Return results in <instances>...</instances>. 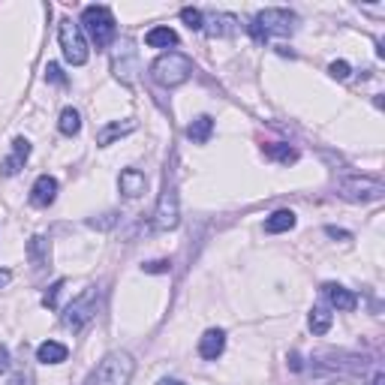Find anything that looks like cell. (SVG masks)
Here are the masks:
<instances>
[{
  "label": "cell",
  "mask_w": 385,
  "mask_h": 385,
  "mask_svg": "<svg viewBox=\"0 0 385 385\" xmlns=\"http://www.w3.org/2000/svg\"><path fill=\"white\" fill-rule=\"evenodd\" d=\"M136 373V361L130 352H108L103 361L90 370L85 385H130Z\"/></svg>",
  "instance_id": "cell-1"
},
{
  "label": "cell",
  "mask_w": 385,
  "mask_h": 385,
  "mask_svg": "<svg viewBox=\"0 0 385 385\" xmlns=\"http://www.w3.org/2000/svg\"><path fill=\"white\" fill-rule=\"evenodd\" d=\"M81 33H88V40L97 49H108L112 40L117 36V24L108 6H85L81 9Z\"/></svg>",
  "instance_id": "cell-2"
},
{
  "label": "cell",
  "mask_w": 385,
  "mask_h": 385,
  "mask_svg": "<svg viewBox=\"0 0 385 385\" xmlns=\"http://www.w3.org/2000/svg\"><path fill=\"white\" fill-rule=\"evenodd\" d=\"M192 76V60L181 51H166L151 63V79L163 88H178Z\"/></svg>",
  "instance_id": "cell-3"
},
{
  "label": "cell",
  "mask_w": 385,
  "mask_h": 385,
  "mask_svg": "<svg viewBox=\"0 0 385 385\" xmlns=\"http://www.w3.org/2000/svg\"><path fill=\"white\" fill-rule=\"evenodd\" d=\"M292 27H295V15L289 9H265L247 24V31L256 42H265L268 36H289Z\"/></svg>",
  "instance_id": "cell-4"
},
{
  "label": "cell",
  "mask_w": 385,
  "mask_h": 385,
  "mask_svg": "<svg viewBox=\"0 0 385 385\" xmlns=\"http://www.w3.org/2000/svg\"><path fill=\"white\" fill-rule=\"evenodd\" d=\"M337 196L346 199V202H379L385 196V187L379 178H370V175H350V178H341L337 181Z\"/></svg>",
  "instance_id": "cell-5"
},
{
  "label": "cell",
  "mask_w": 385,
  "mask_h": 385,
  "mask_svg": "<svg viewBox=\"0 0 385 385\" xmlns=\"http://www.w3.org/2000/svg\"><path fill=\"white\" fill-rule=\"evenodd\" d=\"M58 40H60V51H63V58H67V63L85 67L90 58V49H88V40H85V33H81V27L72 22V18H63L60 22Z\"/></svg>",
  "instance_id": "cell-6"
},
{
  "label": "cell",
  "mask_w": 385,
  "mask_h": 385,
  "mask_svg": "<svg viewBox=\"0 0 385 385\" xmlns=\"http://www.w3.org/2000/svg\"><path fill=\"white\" fill-rule=\"evenodd\" d=\"M97 307H99V292L97 286H88L81 295H76L63 310V325L72 328V331H81L90 319L97 316Z\"/></svg>",
  "instance_id": "cell-7"
},
{
  "label": "cell",
  "mask_w": 385,
  "mask_h": 385,
  "mask_svg": "<svg viewBox=\"0 0 385 385\" xmlns=\"http://www.w3.org/2000/svg\"><path fill=\"white\" fill-rule=\"evenodd\" d=\"M178 220H181L178 192L172 187H166L160 202H157V208H154V229H157V232H172V229L178 226Z\"/></svg>",
  "instance_id": "cell-8"
},
{
  "label": "cell",
  "mask_w": 385,
  "mask_h": 385,
  "mask_svg": "<svg viewBox=\"0 0 385 385\" xmlns=\"http://www.w3.org/2000/svg\"><path fill=\"white\" fill-rule=\"evenodd\" d=\"M223 350H226V331H220V328H208L199 337V355L205 361H217L223 355Z\"/></svg>",
  "instance_id": "cell-9"
},
{
  "label": "cell",
  "mask_w": 385,
  "mask_h": 385,
  "mask_svg": "<svg viewBox=\"0 0 385 385\" xmlns=\"http://www.w3.org/2000/svg\"><path fill=\"white\" fill-rule=\"evenodd\" d=\"M54 199H58V178L40 175L33 181V187H31V202L36 208H49Z\"/></svg>",
  "instance_id": "cell-10"
},
{
  "label": "cell",
  "mask_w": 385,
  "mask_h": 385,
  "mask_svg": "<svg viewBox=\"0 0 385 385\" xmlns=\"http://www.w3.org/2000/svg\"><path fill=\"white\" fill-rule=\"evenodd\" d=\"M27 157H31V142L18 136V139L13 142V154H9V157L0 163V172H3V175H18V172L24 169Z\"/></svg>",
  "instance_id": "cell-11"
},
{
  "label": "cell",
  "mask_w": 385,
  "mask_h": 385,
  "mask_svg": "<svg viewBox=\"0 0 385 385\" xmlns=\"http://www.w3.org/2000/svg\"><path fill=\"white\" fill-rule=\"evenodd\" d=\"M322 292H325V298L331 301L334 310H343V313H350V310L359 307V295H355V292H350V289H343L341 283H325Z\"/></svg>",
  "instance_id": "cell-12"
},
{
  "label": "cell",
  "mask_w": 385,
  "mask_h": 385,
  "mask_svg": "<svg viewBox=\"0 0 385 385\" xmlns=\"http://www.w3.org/2000/svg\"><path fill=\"white\" fill-rule=\"evenodd\" d=\"M133 72H136V49H133V42H121L117 45V58H115V76L124 85H130Z\"/></svg>",
  "instance_id": "cell-13"
},
{
  "label": "cell",
  "mask_w": 385,
  "mask_h": 385,
  "mask_svg": "<svg viewBox=\"0 0 385 385\" xmlns=\"http://www.w3.org/2000/svg\"><path fill=\"white\" fill-rule=\"evenodd\" d=\"M117 187H121L126 199H139V196H145V190H148V178H145L139 169H124L121 178H117Z\"/></svg>",
  "instance_id": "cell-14"
},
{
  "label": "cell",
  "mask_w": 385,
  "mask_h": 385,
  "mask_svg": "<svg viewBox=\"0 0 385 385\" xmlns=\"http://www.w3.org/2000/svg\"><path fill=\"white\" fill-rule=\"evenodd\" d=\"M49 256H51L49 238L36 235V238H31V241H27V259L33 262V268H45V265H49Z\"/></svg>",
  "instance_id": "cell-15"
},
{
  "label": "cell",
  "mask_w": 385,
  "mask_h": 385,
  "mask_svg": "<svg viewBox=\"0 0 385 385\" xmlns=\"http://www.w3.org/2000/svg\"><path fill=\"white\" fill-rule=\"evenodd\" d=\"M67 355H69V350L63 343L45 341V343H40V350H36V361H42V364H60V361H67Z\"/></svg>",
  "instance_id": "cell-16"
},
{
  "label": "cell",
  "mask_w": 385,
  "mask_h": 385,
  "mask_svg": "<svg viewBox=\"0 0 385 385\" xmlns=\"http://www.w3.org/2000/svg\"><path fill=\"white\" fill-rule=\"evenodd\" d=\"M133 130H136V121H124V124L115 121V124H106L103 130L97 133V142L106 148V145H112L115 139H124V136H130Z\"/></svg>",
  "instance_id": "cell-17"
},
{
  "label": "cell",
  "mask_w": 385,
  "mask_h": 385,
  "mask_svg": "<svg viewBox=\"0 0 385 385\" xmlns=\"http://www.w3.org/2000/svg\"><path fill=\"white\" fill-rule=\"evenodd\" d=\"M295 226V211L283 208V211H274V214L265 220V232L268 235H280V232H289Z\"/></svg>",
  "instance_id": "cell-18"
},
{
  "label": "cell",
  "mask_w": 385,
  "mask_h": 385,
  "mask_svg": "<svg viewBox=\"0 0 385 385\" xmlns=\"http://www.w3.org/2000/svg\"><path fill=\"white\" fill-rule=\"evenodd\" d=\"M211 133H214V117L211 115H199L196 121L187 126V139L196 142V145H205L211 139Z\"/></svg>",
  "instance_id": "cell-19"
},
{
  "label": "cell",
  "mask_w": 385,
  "mask_h": 385,
  "mask_svg": "<svg viewBox=\"0 0 385 385\" xmlns=\"http://www.w3.org/2000/svg\"><path fill=\"white\" fill-rule=\"evenodd\" d=\"M145 45L148 49H169V45H178V33L172 27H151L145 33Z\"/></svg>",
  "instance_id": "cell-20"
},
{
  "label": "cell",
  "mask_w": 385,
  "mask_h": 385,
  "mask_svg": "<svg viewBox=\"0 0 385 385\" xmlns=\"http://www.w3.org/2000/svg\"><path fill=\"white\" fill-rule=\"evenodd\" d=\"M205 24H211V27H205L208 36H226V33H232V31H235L238 18H235V15H229V13H214Z\"/></svg>",
  "instance_id": "cell-21"
},
{
  "label": "cell",
  "mask_w": 385,
  "mask_h": 385,
  "mask_svg": "<svg viewBox=\"0 0 385 385\" xmlns=\"http://www.w3.org/2000/svg\"><path fill=\"white\" fill-rule=\"evenodd\" d=\"M331 322H334V313L328 307H313V310H310V331H313V334H328V331H331Z\"/></svg>",
  "instance_id": "cell-22"
},
{
  "label": "cell",
  "mask_w": 385,
  "mask_h": 385,
  "mask_svg": "<svg viewBox=\"0 0 385 385\" xmlns=\"http://www.w3.org/2000/svg\"><path fill=\"white\" fill-rule=\"evenodd\" d=\"M58 130L63 136H76L81 130V115L76 112V108H63L60 112V121H58Z\"/></svg>",
  "instance_id": "cell-23"
},
{
  "label": "cell",
  "mask_w": 385,
  "mask_h": 385,
  "mask_svg": "<svg viewBox=\"0 0 385 385\" xmlns=\"http://www.w3.org/2000/svg\"><path fill=\"white\" fill-rule=\"evenodd\" d=\"M265 154H268L271 160L283 163V166H289V163H295V160H298V151H295V148H289V145H268V148H265Z\"/></svg>",
  "instance_id": "cell-24"
},
{
  "label": "cell",
  "mask_w": 385,
  "mask_h": 385,
  "mask_svg": "<svg viewBox=\"0 0 385 385\" xmlns=\"http://www.w3.org/2000/svg\"><path fill=\"white\" fill-rule=\"evenodd\" d=\"M181 22H184L190 31H205V15L199 13V9H181Z\"/></svg>",
  "instance_id": "cell-25"
},
{
  "label": "cell",
  "mask_w": 385,
  "mask_h": 385,
  "mask_svg": "<svg viewBox=\"0 0 385 385\" xmlns=\"http://www.w3.org/2000/svg\"><path fill=\"white\" fill-rule=\"evenodd\" d=\"M63 286H67V280H54L51 286H49V292H45V295H42V307H49V310H58V298H60Z\"/></svg>",
  "instance_id": "cell-26"
},
{
  "label": "cell",
  "mask_w": 385,
  "mask_h": 385,
  "mask_svg": "<svg viewBox=\"0 0 385 385\" xmlns=\"http://www.w3.org/2000/svg\"><path fill=\"white\" fill-rule=\"evenodd\" d=\"M328 72H331V76L337 79V81H343V79H350V63H346V60H334L331 63V67H328Z\"/></svg>",
  "instance_id": "cell-27"
},
{
  "label": "cell",
  "mask_w": 385,
  "mask_h": 385,
  "mask_svg": "<svg viewBox=\"0 0 385 385\" xmlns=\"http://www.w3.org/2000/svg\"><path fill=\"white\" fill-rule=\"evenodd\" d=\"M142 268L148 271V274H169L172 271V262L169 259H157V262H145Z\"/></svg>",
  "instance_id": "cell-28"
},
{
  "label": "cell",
  "mask_w": 385,
  "mask_h": 385,
  "mask_svg": "<svg viewBox=\"0 0 385 385\" xmlns=\"http://www.w3.org/2000/svg\"><path fill=\"white\" fill-rule=\"evenodd\" d=\"M45 81H51V85H67V79H63L58 63H49V67H45Z\"/></svg>",
  "instance_id": "cell-29"
},
{
  "label": "cell",
  "mask_w": 385,
  "mask_h": 385,
  "mask_svg": "<svg viewBox=\"0 0 385 385\" xmlns=\"http://www.w3.org/2000/svg\"><path fill=\"white\" fill-rule=\"evenodd\" d=\"M325 235L334 238V241H352V232H346V229H337V226H325Z\"/></svg>",
  "instance_id": "cell-30"
},
{
  "label": "cell",
  "mask_w": 385,
  "mask_h": 385,
  "mask_svg": "<svg viewBox=\"0 0 385 385\" xmlns=\"http://www.w3.org/2000/svg\"><path fill=\"white\" fill-rule=\"evenodd\" d=\"M31 382H33V377H31V373H27V370H18L15 377L9 379V385H31Z\"/></svg>",
  "instance_id": "cell-31"
},
{
  "label": "cell",
  "mask_w": 385,
  "mask_h": 385,
  "mask_svg": "<svg viewBox=\"0 0 385 385\" xmlns=\"http://www.w3.org/2000/svg\"><path fill=\"white\" fill-rule=\"evenodd\" d=\"M9 370V350L6 346H0V373Z\"/></svg>",
  "instance_id": "cell-32"
},
{
  "label": "cell",
  "mask_w": 385,
  "mask_h": 385,
  "mask_svg": "<svg viewBox=\"0 0 385 385\" xmlns=\"http://www.w3.org/2000/svg\"><path fill=\"white\" fill-rule=\"evenodd\" d=\"M289 368L295 370V373H298L301 368H304V364H301V355H298V352H292V355H289Z\"/></svg>",
  "instance_id": "cell-33"
},
{
  "label": "cell",
  "mask_w": 385,
  "mask_h": 385,
  "mask_svg": "<svg viewBox=\"0 0 385 385\" xmlns=\"http://www.w3.org/2000/svg\"><path fill=\"white\" fill-rule=\"evenodd\" d=\"M9 280H13V271H9V268H0V289L9 286Z\"/></svg>",
  "instance_id": "cell-34"
},
{
  "label": "cell",
  "mask_w": 385,
  "mask_h": 385,
  "mask_svg": "<svg viewBox=\"0 0 385 385\" xmlns=\"http://www.w3.org/2000/svg\"><path fill=\"white\" fill-rule=\"evenodd\" d=\"M370 385H385V373H382V370L373 373V382H370Z\"/></svg>",
  "instance_id": "cell-35"
},
{
  "label": "cell",
  "mask_w": 385,
  "mask_h": 385,
  "mask_svg": "<svg viewBox=\"0 0 385 385\" xmlns=\"http://www.w3.org/2000/svg\"><path fill=\"white\" fill-rule=\"evenodd\" d=\"M160 385H184V382H178V379H163Z\"/></svg>",
  "instance_id": "cell-36"
},
{
  "label": "cell",
  "mask_w": 385,
  "mask_h": 385,
  "mask_svg": "<svg viewBox=\"0 0 385 385\" xmlns=\"http://www.w3.org/2000/svg\"><path fill=\"white\" fill-rule=\"evenodd\" d=\"M331 385H355V382H331Z\"/></svg>",
  "instance_id": "cell-37"
}]
</instances>
